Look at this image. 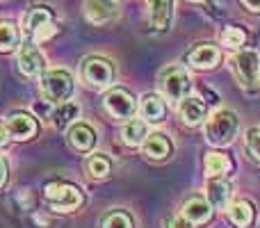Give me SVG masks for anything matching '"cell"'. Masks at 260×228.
I'll return each instance as SVG.
<instances>
[{
    "instance_id": "cell-1",
    "label": "cell",
    "mask_w": 260,
    "mask_h": 228,
    "mask_svg": "<svg viewBox=\"0 0 260 228\" xmlns=\"http://www.w3.org/2000/svg\"><path fill=\"white\" fill-rule=\"evenodd\" d=\"M240 128V119L235 112H229V110H219L208 119L206 123V137L210 144L215 146H229L235 139Z\"/></svg>"
},
{
    "instance_id": "cell-2",
    "label": "cell",
    "mask_w": 260,
    "mask_h": 228,
    "mask_svg": "<svg viewBox=\"0 0 260 228\" xmlns=\"http://www.w3.org/2000/svg\"><path fill=\"white\" fill-rule=\"evenodd\" d=\"M44 197L46 201L50 203V208L55 210H62V212H71L76 208L82 206V192L71 183H48L44 189Z\"/></svg>"
},
{
    "instance_id": "cell-3",
    "label": "cell",
    "mask_w": 260,
    "mask_h": 228,
    "mask_svg": "<svg viewBox=\"0 0 260 228\" xmlns=\"http://www.w3.org/2000/svg\"><path fill=\"white\" fill-rule=\"evenodd\" d=\"M41 89L48 101L64 103L73 94V78L67 71H48L41 76Z\"/></svg>"
},
{
    "instance_id": "cell-4",
    "label": "cell",
    "mask_w": 260,
    "mask_h": 228,
    "mask_svg": "<svg viewBox=\"0 0 260 228\" xmlns=\"http://www.w3.org/2000/svg\"><path fill=\"white\" fill-rule=\"evenodd\" d=\"M160 85H162V91H165L167 99L178 103V101H183L185 96H187L192 82H189V76L183 67H171L162 73Z\"/></svg>"
},
{
    "instance_id": "cell-5",
    "label": "cell",
    "mask_w": 260,
    "mask_h": 228,
    "mask_svg": "<svg viewBox=\"0 0 260 228\" xmlns=\"http://www.w3.org/2000/svg\"><path fill=\"white\" fill-rule=\"evenodd\" d=\"M82 78L91 87H110L114 80V67L105 57H87L82 64Z\"/></svg>"
},
{
    "instance_id": "cell-6",
    "label": "cell",
    "mask_w": 260,
    "mask_h": 228,
    "mask_svg": "<svg viewBox=\"0 0 260 228\" xmlns=\"http://www.w3.org/2000/svg\"><path fill=\"white\" fill-rule=\"evenodd\" d=\"M231 67L235 69L240 82L244 87H251L258 82V73H260V59L256 50H242L235 57H231Z\"/></svg>"
},
{
    "instance_id": "cell-7",
    "label": "cell",
    "mask_w": 260,
    "mask_h": 228,
    "mask_svg": "<svg viewBox=\"0 0 260 228\" xmlns=\"http://www.w3.org/2000/svg\"><path fill=\"white\" fill-rule=\"evenodd\" d=\"M105 110L114 119H130L135 114V99L126 89H112L105 96Z\"/></svg>"
},
{
    "instance_id": "cell-8",
    "label": "cell",
    "mask_w": 260,
    "mask_h": 228,
    "mask_svg": "<svg viewBox=\"0 0 260 228\" xmlns=\"http://www.w3.org/2000/svg\"><path fill=\"white\" fill-rule=\"evenodd\" d=\"M44 67H46V59L35 46L25 44L18 53V71L27 78H39L44 76Z\"/></svg>"
},
{
    "instance_id": "cell-9",
    "label": "cell",
    "mask_w": 260,
    "mask_h": 228,
    "mask_svg": "<svg viewBox=\"0 0 260 228\" xmlns=\"http://www.w3.org/2000/svg\"><path fill=\"white\" fill-rule=\"evenodd\" d=\"M185 59H187V64L194 67V69H212V67L219 64L221 55L212 44H199L189 50Z\"/></svg>"
},
{
    "instance_id": "cell-10",
    "label": "cell",
    "mask_w": 260,
    "mask_h": 228,
    "mask_svg": "<svg viewBox=\"0 0 260 228\" xmlns=\"http://www.w3.org/2000/svg\"><path fill=\"white\" fill-rule=\"evenodd\" d=\"M7 130L14 139H32L37 135V130H39V125H37V121L30 114L14 112L7 119Z\"/></svg>"
},
{
    "instance_id": "cell-11",
    "label": "cell",
    "mask_w": 260,
    "mask_h": 228,
    "mask_svg": "<svg viewBox=\"0 0 260 228\" xmlns=\"http://www.w3.org/2000/svg\"><path fill=\"white\" fill-rule=\"evenodd\" d=\"M183 212H185V219H187L189 224H197V226L208 224V221L212 219V206H210V201H206V199H201V197L189 199V201L185 203Z\"/></svg>"
},
{
    "instance_id": "cell-12",
    "label": "cell",
    "mask_w": 260,
    "mask_h": 228,
    "mask_svg": "<svg viewBox=\"0 0 260 228\" xmlns=\"http://www.w3.org/2000/svg\"><path fill=\"white\" fill-rule=\"evenodd\" d=\"M148 7H151V25L157 32L169 30L174 16V0H148Z\"/></svg>"
},
{
    "instance_id": "cell-13",
    "label": "cell",
    "mask_w": 260,
    "mask_h": 228,
    "mask_svg": "<svg viewBox=\"0 0 260 228\" xmlns=\"http://www.w3.org/2000/svg\"><path fill=\"white\" fill-rule=\"evenodd\" d=\"M117 16V3L114 0H87V18L96 25L108 23Z\"/></svg>"
},
{
    "instance_id": "cell-14",
    "label": "cell",
    "mask_w": 260,
    "mask_h": 228,
    "mask_svg": "<svg viewBox=\"0 0 260 228\" xmlns=\"http://www.w3.org/2000/svg\"><path fill=\"white\" fill-rule=\"evenodd\" d=\"M69 142H71V146L76 148V151L80 153H87L94 148L96 144V133L91 125L87 123H76L71 130H69Z\"/></svg>"
},
{
    "instance_id": "cell-15",
    "label": "cell",
    "mask_w": 260,
    "mask_h": 228,
    "mask_svg": "<svg viewBox=\"0 0 260 228\" xmlns=\"http://www.w3.org/2000/svg\"><path fill=\"white\" fill-rule=\"evenodd\" d=\"M144 153L151 160H165V157L171 155V142L167 139V135L153 133L144 139Z\"/></svg>"
},
{
    "instance_id": "cell-16",
    "label": "cell",
    "mask_w": 260,
    "mask_h": 228,
    "mask_svg": "<svg viewBox=\"0 0 260 228\" xmlns=\"http://www.w3.org/2000/svg\"><path fill=\"white\" fill-rule=\"evenodd\" d=\"M180 114H183L185 123L197 125L206 119V103L201 99H194V96H185L180 101Z\"/></svg>"
},
{
    "instance_id": "cell-17",
    "label": "cell",
    "mask_w": 260,
    "mask_h": 228,
    "mask_svg": "<svg viewBox=\"0 0 260 228\" xmlns=\"http://www.w3.org/2000/svg\"><path fill=\"white\" fill-rule=\"evenodd\" d=\"M231 199V183L229 180H221L219 176L212 178L208 183V201L212 208H226Z\"/></svg>"
},
{
    "instance_id": "cell-18",
    "label": "cell",
    "mask_w": 260,
    "mask_h": 228,
    "mask_svg": "<svg viewBox=\"0 0 260 228\" xmlns=\"http://www.w3.org/2000/svg\"><path fill=\"white\" fill-rule=\"evenodd\" d=\"M167 114V108H165V101L160 99V96L155 94H148L142 99V116L146 121H151V123H157V121H162Z\"/></svg>"
},
{
    "instance_id": "cell-19",
    "label": "cell",
    "mask_w": 260,
    "mask_h": 228,
    "mask_svg": "<svg viewBox=\"0 0 260 228\" xmlns=\"http://www.w3.org/2000/svg\"><path fill=\"white\" fill-rule=\"evenodd\" d=\"M53 25V14L48 7H32L25 16V30L27 32H41L44 27Z\"/></svg>"
},
{
    "instance_id": "cell-20",
    "label": "cell",
    "mask_w": 260,
    "mask_h": 228,
    "mask_svg": "<svg viewBox=\"0 0 260 228\" xmlns=\"http://www.w3.org/2000/svg\"><path fill=\"white\" fill-rule=\"evenodd\" d=\"M233 162L229 160L226 153H219V151H212L206 155V174L210 178H217V176H224L226 171H231Z\"/></svg>"
},
{
    "instance_id": "cell-21",
    "label": "cell",
    "mask_w": 260,
    "mask_h": 228,
    "mask_svg": "<svg viewBox=\"0 0 260 228\" xmlns=\"http://www.w3.org/2000/svg\"><path fill=\"white\" fill-rule=\"evenodd\" d=\"M121 137L128 146H139V144L144 142V137H146V123H144L142 119H130L128 123L123 125Z\"/></svg>"
},
{
    "instance_id": "cell-22",
    "label": "cell",
    "mask_w": 260,
    "mask_h": 228,
    "mask_svg": "<svg viewBox=\"0 0 260 228\" xmlns=\"http://www.w3.org/2000/svg\"><path fill=\"white\" fill-rule=\"evenodd\" d=\"M229 217L233 224H238L240 228H247L253 221V206L249 201H238L229 208Z\"/></svg>"
},
{
    "instance_id": "cell-23",
    "label": "cell",
    "mask_w": 260,
    "mask_h": 228,
    "mask_svg": "<svg viewBox=\"0 0 260 228\" xmlns=\"http://www.w3.org/2000/svg\"><path fill=\"white\" fill-rule=\"evenodd\" d=\"M244 41H247V32L238 25H226L221 30V44L226 48H242Z\"/></svg>"
},
{
    "instance_id": "cell-24",
    "label": "cell",
    "mask_w": 260,
    "mask_h": 228,
    "mask_svg": "<svg viewBox=\"0 0 260 228\" xmlns=\"http://www.w3.org/2000/svg\"><path fill=\"white\" fill-rule=\"evenodd\" d=\"M18 46V30L12 23H0V53H12Z\"/></svg>"
},
{
    "instance_id": "cell-25",
    "label": "cell",
    "mask_w": 260,
    "mask_h": 228,
    "mask_svg": "<svg viewBox=\"0 0 260 228\" xmlns=\"http://www.w3.org/2000/svg\"><path fill=\"white\" fill-rule=\"evenodd\" d=\"M78 112H80V110H78V105L67 103V101H64V103L59 105V108L53 112V121H55V125H57V128H67V125L71 123V121L78 116Z\"/></svg>"
},
{
    "instance_id": "cell-26",
    "label": "cell",
    "mask_w": 260,
    "mask_h": 228,
    "mask_svg": "<svg viewBox=\"0 0 260 228\" xmlns=\"http://www.w3.org/2000/svg\"><path fill=\"white\" fill-rule=\"evenodd\" d=\"M110 169H112V165H110V160L105 155H91L89 162H87V171H89L94 178H105V176L110 174Z\"/></svg>"
},
{
    "instance_id": "cell-27",
    "label": "cell",
    "mask_w": 260,
    "mask_h": 228,
    "mask_svg": "<svg viewBox=\"0 0 260 228\" xmlns=\"http://www.w3.org/2000/svg\"><path fill=\"white\" fill-rule=\"evenodd\" d=\"M103 228H133V219H130V215L123 210L110 212L103 221Z\"/></svg>"
},
{
    "instance_id": "cell-28",
    "label": "cell",
    "mask_w": 260,
    "mask_h": 228,
    "mask_svg": "<svg viewBox=\"0 0 260 228\" xmlns=\"http://www.w3.org/2000/svg\"><path fill=\"white\" fill-rule=\"evenodd\" d=\"M247 148L253 155V160L260 162V128H253L247 133Z\"/></svg>"
},
{
    "instance_id": "cell-29",
    "label": "cell",
    "mask_w": 260,
    "mask_h": 228,
    "mask_svg": "<svg viewBox=\"0 0 260 228\" xmlns=\"http://www.w3.org/2000/svg\"><path fill=\"white\" fill-rule=\"evenodd\" d=\"M240 3H242V7H247L249 12L260 14V0H240Z\"/></svg>"
},
{
    "instance_id": "cell-30",
    "label": "cell",
    "mask_w": 260,
    "mask_h": 228,
    "mask_svg": "<svg viewBox=\"0 0 260 228\" xmlns=\"http://www.w3.org/2000/svg\"><path fill=\"white\" fill-rule=\"evenodd\" d=\"M5 180H7V165H5V160L0 157V187L5 185Z\"/></svg>"
},
{
    "instance_id": "cell-31",
    "label": "cell",
    "mask_w": 260,
    "mask_h": 228,
    "mask_svg": "<svg viewBox=\"0 0 260 228\" xmlns=\"http://www.w3.org/2000/svg\"><path fill=\"white\" fill-rule=\"evenodd\" d=\"M169 228H189V224H187L185 219H174V221L169 224Z\"/></svg>"
},
{
    "instance_id": "cell-32",
    "label": "cell",
    "mask_w": 260,
    "mask_h": 228,
    "mask_svg": "<svg viewBox=\"0 0 260 228\" xmlns=\"http://www.w3.org/2000/svg\"><path fill=\"white\" fill-rule=\"evenodd\" d=\"M5 144H7V128L0 123V148H3Z\"/></svg>"
},
{
    "instance_id": "cell-33",
    "label": "cell",
    "mask_w": 260,
    "mask_h": 228,
    "mask_svg": "<svg viewBox=\"0 0 260 228\" xmlns=\"http://www.w3.org/2000/svg\"><path fill=\"white\" fill-rule=\"evenodd\" d=\"M192 3H208V0H192Z\"/></svg>"
}]
</instances>
